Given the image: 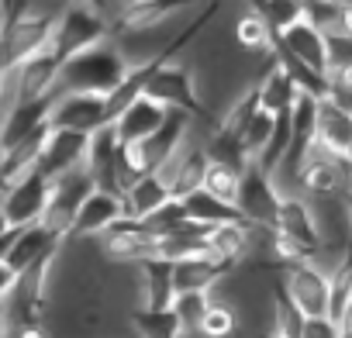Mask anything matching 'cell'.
Here are the masks:
<instances>
[{
    "label": "cell",
    "mask_w": 352,
    "mask_h": 338,
    "mask_svg": "<svg viewBox=\"0 0 352 338\" xmlns=\"http://www.w3.org/2000/svg\"><path fill=\"white\" fill-rule=\"evenodd\" d=\"M173 201V194L166 190V183L155 177V173H145V177H138L128 190H124V197H121V204H124V218H131V221H148L162 204H169Z\"/></svg>",
    "instance_id": "44dd1931"
},
{
    "label": "cell",
    "mask_w": 352,
    "mask_h": 338,
    "mask_svg": "<svg viewBox=\"0 0 352 338\" xmlns=\"http://www.w3.org/2000/svg\"><path fill=\"white\" fill-rule=\"evenodd\" d=\"M208 307H211V293H176V300H173L169 311L176 314V321L184 324L187 335H197Z\"/></svg>",
    "instance_id": "83f0119b"
},
{
    "label": "cell",
    "mask_w": 352,
    "mask_h": 338,
    "mask_svg": "<svg viewBox=\"0 0 352 338\" xmlns=\"http://www.w3.org/2000/svg\"><path fill=\"white\" fill-rule=\"evenodd\" d=\"M249 249H252V228L245 221L218 225V228H208V235H204V252L211 259H218L221 266H228V269L245 266L249 262Z\"/></svg>",
    "instance_id": "2e32d148"
},
{
    "label": "cell",
    "mask_w": 352,
    "mask_h": 338,
    "mask_svg": "<svg viewBox=\"0 0 352 338\" xmlns=\"http://www.w3.org/2000/svg\"><path fill=\"white\" fill-rule=\"evenodd\" d=\"M94 190H97V187H94V180H90L87 169H73V173L52 177V180H49V207H45V214H42V228H45L52 238L66 242L69 232H73V221H76V214H80V207H83V201H87Z\"/></svg>",
    "instance_id": "277c9868"
},
{
    "label": "cell",
    "mask_w": 352,
    "mask_h": 338,
    "mask_svg": "<svg viewBox=\"0 0 352 338\" xmlns=\"http://www.w3.org/2000/svg\"><path fill=\"white\" fill-rule=\"evenodd\" d=\"M273 232L283 235L287 242L300 245L311 259L321 252V238H318V228H314V214H311L307 197H283L280 201V211H276Z\"/></svg>",
    "instance_id": "4fadbf2b"
},
{
    "label": "cell",
    "mask_w": 352,
    "mask_h": 338,
    "mask_svg": "<svg viewBox=\"0 0 352 338\" xmlns=\"http://www.w3.org/2000/svg\"><path fill=\"white\" fill-rule=\"evenodd\" d=\"M128 324H131L135 338H187L184 324L176 321L173 311H145V307H131Z\"/></svg>",
    "instance_id": "d4e9b609"
},
{
    "label": "cell",
    "mask_w": 352,
    "mask_h": 338,
    "mask_svg": "<svg viewBox=\"0 0 352 338\" xmlns=\"http://www.w3.org/2000/svg\"><path fill=\"white\" fill-rule=\"evenodd\" d=\"M314 142H318L324 152H331V155H338V159L345 162V155L352 152V117L321 100V104H318V131H314Z\"/></svg>",
    "instance_id": "603a6c76"
},
{
    "label": "cell",
    "mask_w": 352,
    "mask_h": 338,
    "mask_svg": "<svg viewBox=\"0 0 352 338\" xmlns=\"http://www.w3.org/2000/svg\"><path fill=\"white\" fill-rule=\"evenodd\" d=\"M124 218V204H121V197L118 194H107V190H94L87 201H83V207H80V214H76V221H73V232H69V242H97L111 225H118Z\"/></svg>",
    "instance_id": "7c38bea8"
},
{
    "label": "cell",
    "mask_w": 352,
    "mask_h": 338,
    "mask_svg": "<svg viewBox=\"0 0 352 338\" xmlns=\"http://www.w3.org/2000/svg\"><path fill=\"white\" fill-rule=\"evenodd\" d=\"M11 238H14V232H8V235H0V262L8 259V249H11Z\"/></svg>",
    "instance_id": "d6a6232c"
},
{
    "label": "cell",
    "mask_w": 352,
    "mask_h": 338,
    "mask_svg": "<svg viewBox=\"0 0 352 338\" xmlns=\"http://www.w3.org/2000/svg\"><path fill=\"white\" fill-rule=\"evenodd\" d=\"M273 128H276V117L266 114L263 107H259V111L252 114V121L242 128L239 142H242V148H245V155H249L252 162L266 152V145H270V138H273Z\"/></svg>",
    "instance_id": "4316f807"
},
{
    "label": "cell",
    "mask_w": 352,
    "mask_h": 338,
    "mask_svg": "<svg viewBox=\"0 0 352 338\" xmlns=\"http://www.w3.org/2000/svg\"><path fill=\"white\" fill-rule=\"evenodd\" d=\"M14 286H18V276H14L4 262H0V304H4V300L14 293Z\"/></svg>",
    "instance_id": "1f68e13d"
},
{
    "label": "cell",
    "mask_w": 352,
    "mask_h": 338,
    "mask_svg": "<svg viewBox=\"0 0 352 338\" xmlns=\"http://www.w3.org/2000/svg\"><path fill=\"white\" fill-rule=\"evenodd\" d=\"M111 124L107 114V97H94V93H66L52 100V114H49V128L56 131H76V135H94L100 128Z\"/></svg>",
    "instance_id": "9c48e42d"
},
{
    "label": "cell",
    "mask_w": 352,
    "mask_h": 338,
    "mask_svg": "<svg viewBox=\"0 0 352 338\" xmlns=\"http://www.w3.org/2000/svg\"><path fill=\"white\" fill-rule=\"evenodd\" d=\"M180 204H184V211H187V221H194V225H201V228H218V225H235V221H242V214H239L235 204H225V201L211 197L208 190H194V194H187Z\"/></svg>",
    "instance_id": "cb8c5ba5"
},
{
    "label": "cell",
    "mask_w": 352,
    "mask_h": 338,
    "mask_svg": "<svg viewBox=\"0 0 352 338\" xmlns=\"http://www.w3.org/2000/svg\"><path fill=\"white\" fill-rule=\"evenodd\" d=\"M276 52L307 66V69H314V73H321V76L328 73V38L307 18L297 21L294 28H287L283 35H276Z\"/></svg>",
    "instance_id": "8fae6325"
},
{
    "label": "cell",
    "mask_w": 352,
    "mask_h": 338,
    "mask_svg": "<svg viewBox=\"0 0 352 338\" xmlns=\"http://www.w3.org/2000/svg\"><path fill=\"white\" fill-rule=\"evenodd\" d=\"M59 245H63V242H59V238H52L42 225L21 228V232H14V238H11V249H8L4 266H8L14 276H25L32 266H38V262H42L45 256H52Z\"/></svg>",
    "instance_id": "ac0fdd59"
},
{
    "label": "cell",
    "mask_w": 352,
    "mask_h": 338,
    "mask_svg": "<svg viewBox=\"0 0 352 338\" xmlns=\"http://www.w3.org/2000/svg\"><path fill=\"white\" fill-rule=\"evenodd\" d=\"M0 338H11V321H8L4 307H0Z\"/></svg>",
    "instance_id": "836d02e7"
},
{
    "label": "cell",
    "mask_w": 352,
    "mask_h": 338,
    "mask_svg": "<svg viewBox=\"0 0 352 338\" xmlns=\"http://www.w3.org/2000/svg\"><path fill=\"white\" fill-rule=\"evenodd\" d=\"M59 59H56V49H45L38 52L35 59H28L25 66L14 69V80H18V100L28 104V100H52V87H56V76H59Z\"/></svg>",
    "instance_id": "e0dca14e"
},
{
    "label": "cell",
    "mask_w": 352,
    "mask_h": 338,
    "mask_svg": "<svg viewBox=\"0 0 352 338\" xmlns=\"http://www.w3.org/2000/svg\"><path fill=\"white\" fill-rule=\"evenodd\" d=\"M145 97L162 104L166 111H180V114H190L194 121L208 124V114H204V104H201V93H197V76L190 69V63H159L145 83Z\"/></svg>",
    "instance_id": "3957f363"
},
{
    "label": "cell",
    "mask_w": 352,
    "mask_h": 338,
    "mask_svg": "<svg viewBox=\"0 0 352 338\" xmlns=\"http://www.w3.org/2000/svg\"><path fill=\"white\" fill-rule=\"evenodd\" d=\"M4 4H11V0H4Z\"/></svg>",
    "instance_id": "8d00e7d4"
},
{
    "label": "cell",
    "mask_w": 352,
    "mask_h": 338,
    "mask_svg": "<svg viewBox=\"0 0 352 338\" xmlns=\"http://www.w3.org/2000/svg\"><path fill=\"white\" fill-rule=\"evenodd\" d=\"M94 245H97L100 259L111 262V266L131 269L145 259H155V235L142 221H131V218H121L118 225H111Z\"/></svg>",
    "instance_id": "8992f818"
},
{
    "label": "cell",
    "mask_w": 352,
    "mask_h": 338,
    "mask_svg": "<svg viewBox=\"0 0 352 338\" xmlns=\"http://www.w3.org/2000/svg\"><path fill=\"white\" fill-rule=\"evenodd\" d=\"M184 221H187V211H184V204H180V201L173 197L169 204H162V207H159V211H155L148 221H142V225H145V228H148L155 238H162V235L176 232V228H180Z\"/></svg>",
    "instance_id": "f546056e"
},
{
    "label": "cell",
    "mask_w": 352,
    "mask_h": 338,
    "mask_svg": "<svg viewBox=\"0 0 352 338\" xmlns=\"http://www.w3.org/2000/svg\"><path fill=\"white\" fill-rule=\"evenodd\" d=\"M232 42L249 59H270V56H276V35L270 32V25L256 11H242L239 14V21L232 25Z\"/></svg>",
    "instance_id": "7402d4cb"
},
{
    "label": "cell",
    "mask_w": 352,
    "mask_h": 338,
    "mask_svg": "<svg viewBox=\"0 0 352 338\" xmlns=\"http://www.w3.org/2000/svg\"><path fill=\"white\" fill-rule=\"evenodd\" d=\"M128 76L124 59L118 56L114 42H100L73 59H66L59 66L56 87H52V100L66 97V93H94V97H111L118 90V83Z\"/></svg>",
    "instance_id": "6da1fadb"
},
{
    "label": "cell",
    "mask_w": 352,
    "mask_h": 338,
    "mask_svg": "<svg viewBox=\"0 0 352 338\" xmlns=\"http://www.w3.org/2000/svg\"><path fill=\"white\" fill-rule=\"evenodd\" d=\"M11 228H8V221H4V214H0V235H8Z\"/></svg>",
    "instance_id": "e575fe53"
},
{
    "label": "cell",
    "mask_w": 352,
    "mask_h": 338,
    "mask_svg": "<svg viewBox=\"0 0 352 338\" xmlns=\"http://www.w3.org/2000/svg\"><path fill=\"white\" fill-rule=\"evenodd\" d=\"M239 324H242V317H239L235 304L211 293V307H208V314L197 328V338H235Z\"/></svg>",
    "instance_id": "484cf974"
},
{
    "label": "cell",
    "mask_w": 352,
    "mask_h": 338,
    "mask_svg": "<svg viewBox=\"0 0 352 338\" xmlns=\"http://www.w3.org/2000/svg\"><path fill=\"white\" fill-rule=\"evenodd\" d=\"M300 338H342V328L331 317H304Z\"/></svg>",
    "instance_id": "4dcf8cb0"
},
{
    "label": "cell",
    "mask_w": 352,
    "mask_h": 338,
    "mask_svg": "<svg viewBox=\"0 0 352 338\" xmlns=\"http://www.w3.org/2000/svg\"><path fill=\"white\" fill-rule=\"evenodd\" d=\"M256 97H259V107H263L266 114H273V117L294 111L300 90L294 87V80L287 76V69L280 66L276 56H273V63L259 73V80H256Z\"/></svg>",
    "instance_id": "ffe728a7"
},
{
    "label": "cell",
    "mask_w": 352,
    "mask_h": 338,
    "mask_svg": "<svg viewBox=\"0 0 352 338\" xmlns=\"http://www.w3.org/2000/svg\"><path fill=\"white\" fill-rule=\"evenodd\" d=\"M135 273V307L145 311H169L176 300V286H173V262L166 259H145L138 266H131Z\"/></svg>",
    "instance_id": "30bf717a"
},
{
    "label": "cell",
    "mask_w": 352,
    "mask_h": 338,
    "mask_svg": "<svg viewBox=\"0 0 352 338\" xmlns=\"http://www.w3.org/2000/svg\"><path fill=\"white\" fill-rule=\"evenodd\" d=\"M111 38V18L83 0H69L66 11L59 14L56 21V35H52V49H56V59L66 63L100 42Z\"/></svg>",
    "instance_id": "7a4b0ae2"
},
{
    "label": "cell",
    "mask_w": 352,
    "mask_h": 338,
    "mask_svg": "<svg viewBox=\"0 0 352 338\" xmlns=\"http://www.w3.org/2000/svg\"><path fill=\"white\" fill-rule=\"evenodd\" d=\"M87 145H90V135L56 131V128H52L38 169H42L49 180H52V177H63V173H73V169H87Z\"/></svg>",
    "instance_id": "5bb4252c"
},
{
    "label": "cell",
    "mask_w": 352,
    "mask_h": 338,
    "mask_svg": "<svg viewBox=\"0 0 352 338\" xmlns=\"http://www.w3.org/2000/svg\"><path fill=\"white\" fill-rule=\"evenodd\" d=\"M166 117H169V111L142 93L131 107H124V111L114 117V131H118L121 145H131V142H142V138L155 135V131L162 128Z\"/></svg>",
    "instance_id": "d6986e66"
},
{
    "label": "cell",
    "mask_w": 352,
    "mask_h": 338,
    "mask_svg": "<svg viewBox=\"0 0 352 338\" xmlns=\"http://www.w3.org/2000/svg\"><path fill=\"white\" fill-rule=\"evenodd\" d=\"M239 183H242V173L228 166H218V162H208V173H204V190L225 204H235L239 197Z\"/></svg>",
    "instance_id": "f1b7e54d"
},
{
    "label": "cell",
    "mask_w": 352,
    "mask_h": 338,
    "mask_svg": "<svg viewBox=\"0 0 352 338\" xmlns=\"http://www.w3.org/2000/svg\"><path fill=\"white\" fill-rule=\"evenodd\" d=\"M276 283H280L283 297H287L304 317H328L331 280H328V273H324L314 259L280 269V273H276Z\"/></svg>",
    "instance_id": "5b68a950"
},
{
    "label": "cell",
    "mask_w": 352,
    "mask_h": 338,
    "mask_svg": "<svg viewBox=\"0 0 352 338\" xmlns=\"http://www.w3.org/2000/svg\"><path fill=\"white\" fill-rule=\"evenodd\" d=\"M49 207V177L42 173H32L18 183H11L0 197V214H4L8 228L11 232H21V228H32V225H42V214Z\"/></svg>",
    "instance_id": "52a82bcc"
},
{
    "label": "cell",
    "mask_w": 352,
    "mask_h": 338,
    "mask_svg": "<svg viewBox=\"0 0 352 338\" xmlns=\"http://www.w3.org/2000/svg\"><path fill=\"white\" fill-rule=\"evenodd\" d=\"M228 273H232L228 266H221L218 259L201 252V256L173 262V286H176V293H214Z\"/></svg>",
    "instance_id": "9a60e30c"
},
{
    "label": "cell",
    "mask_w": 352,
    "mask_h": 338,
    "mask_svg": "<svg viewBox=\"0 0 352 338\" xmlns=\"http://www.w3.org/2000/svg\"><path fill=\"white\" fill-rule=\"evenodd\" d=\"M259 338H283V335H276V331H266V335H259Z\"/></svg>",
    "instance_id": "d590c367"
},
{
    "label": "cell",
    "mask_w": 352,
    "mask_h": 338,
    "mask_svg": "<svg viewBox=\"0 0 352 338\" xmlns=\"http://www.w3.org/2000/svg\"><path fill=\"white\" fill-rule=\"evenodd\" d=\"M280 201H283V197H280L273 177L263 173L259 166H249L245 173H242L239 197H235V207H239L242 221L252 225V228H273V225H276Z\"/></svg>",
    "instance_id": "ba28073f"
}]
</instances>
